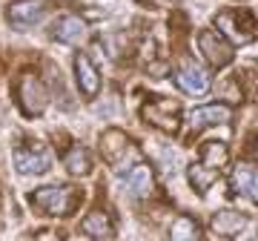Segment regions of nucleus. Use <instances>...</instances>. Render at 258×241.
Instances as JSON below:
<instances>
[{
    "label": "nucleus",
    "instance_id": "17",
    "mask_svg": "<svg viewBox=\"0 0 258 241\" xmlns=\"http://www.w3.org/2000/svg\"><path fill=\"white\" fill-rule=\"evenodd\" d=\"M63 164H66V172H69V175L81 178V175H86V172L92 169V158H89V152H86L83 147H72L69 152H66Z\"/></svg>",
    "mask_w": 258,
    "mask_h": 241
},
{
    "label": "nucleus",
    "instance_id": "20",
    "mask_svg": "<svg viewBox=\"0 0 258 241\" xmlns=\"http://www.w3.org/2000/svg\"><path fill=\"white\" fill-rule=\"evenodd\" d=\"M249 198L258 204V172H255V178H252V184H249Z\"/></svg>",
    "mask_w": 258,
    "mask_h": 241
},
{
    "label": "nucleus",
    "instance_id": "7",
    "mask_svg": "<svg viewBox=\"0 0 258 241\" xmlns=\"http://www.w3.org/2000/svg\"><path fill=\"white\" fill-rule=\"evenodd\" d=\"M18 103L26 115H40L46 109V89L35 75H23L18 81Z\"/></svg>",
    "mask_w": 258,
    "mask_h": 241
},
{
    "label": "nucleus",
    "instance_id": "14",
    "mask_svg": "<svg viewBox=\"0 0 258 241\" xmlns=\"http://www.w3.org/2000/svg\"><path fill=\"white\" fill-rule=\"evenodd\" d=\"M81 230H83V235H89L95 241H109L115 235V224H112V215L106 210H92L83 218Z\"/></svg>",
    "mask_w": 258,
    "mask_h": 241
},
{
    "label": "nucleus",
    "instance_id": "6",
    "mask_svg": "<svg viewBox=\"0 0 258 241\" xmlns=\"http://www.w3.org/2000/svg\"><path fill=\"white\" fill-rule=\"evenodd\" d=\"M198 52L204 55V61L210 66H227L232 61V46L212 29L198 32Z\"/></svg>",
    "mask_w": 258,
    "mask_h": 241
},
{
    "label": "nucleus",
    "instance_id": "9",
    "mask_svg": "<svg viewBox=\"0 0 258 241\" xmlns=\"http://www.w3.org/2000/svg\"><path fill=\"white\" fill-rule=\"evenodd\" d=\"M232 120V109L227 103H204L189 112V127L192 130H207V127H221Z\"/></svg>",
    "mask_w": 258,
    "mask_h": 241
},
{
    "label": "nucleus",
    "instance_id": "16",
    "mask_svg": "<svg viewBox=\"0 0 258 241\" xmlns=\"http://www.w3.org/2000/svg\"><path fill=\"white\" fill-rule=\"evenodd\" d=\"M129 149V138L120 130H106L101 135V155L109 161V164H118L120 155Z\"/></svg>",
    "mask_w": 258,
    "mask_h": 241
},
{
    "label": "nucleus",
    "instance_id": "11",
    "mask_svg": "<svg viewBox=\"0 0 258 241\" xmlns=\"http://www.w3.org/2000/svg\"><path fill=\"white\" fill-rule=\"evenodd\" d=\"M75 78H78V89H81L83 98H95L98 95V89H101V72H98V66L92 64L89 55L75 57Z\"/></svg>",
    "mask_w": 258,
    "mask_h": 241
},
{
    "label": "nucleus",
    "instance_id": "13",
    "mask_svg": "<svg viewBox=\"0 0 258 241\" xmlns=\"http://www.w3.org/2000/svg\"><path fill=\"white\" fill-rule=\"evenodd\" d=\"M86 23H83L81 18H75V15H66V18H60L55 23V40L57 43H66V46H78V43H83L86 40Z\"/></svg>",
    "mask_w": 258,
    "mask_h": 241
},
{
    "label": "nucleus",
    "instance_id": "5",
    "mask_svg": "<svg viewBox=\"0 0 258 241\" xmlns=\"http://www.w3.org/2000/svg\"><path fill=\"white\" fill-rule=\"evenodd\" d=\"M144 120L158 127V130L164 132H175L178 130V120H181V109H178L175 101H169V98H155V101H149L144 109H141Z\"/></svg>",
    "mask_w": 258,
    "mask_h": 241
},
{
    "label": "nucleus",
    "instance_id": "12",
    "mask_svg": "<svg viewBox=\"0 0 258 241\" xmlns=\"http://www.w3.org/2000/svg\"><path fill=\"white\" fill-rule=\"evenodd\" d=\"M244 227H247V215L238 210H221L210 218V230L221 238H235L238 232H244Z\"/></svg>",
    "mask_w": 258,
    "mask_h": 241
},
{
    "label": "nucleus",
    "instance_id": "8",
    "mask_svg": "<svg viewBox=\"0 0 258 241\" xmlns=\"http://www.w3.org/2000/svg\"><path fill=\"white\" fill-rule=\"evenodd\" d=\"M175 84L186 95H204L210 89V72L204 66H198L195 61H189V64H184L175 72Z\"/></svg>",
    "mask_w": 258,
    "mask_h": 241
},
{
    "label": "nucleus",
    "instance_id": "2",
    "mask_svg": "<svg viewBox=\"0 0 258 241\" xmlns=\"http://www.w3.org/2000/svg\"><path fill=\"white\" fill-rule=\"evenodd\" d=\"M78 201H81V193L72 190V187L63 184H52V187H40L35 193H29V204L35 207L37 213L43 215H69L78 210Z\"/></svg>",
    "mask_w": 258,
    "mask_h": 241
},
{
    "label": "nucleus",
    "instance_id": "21",
    "mask_svg": "<svg viewBox=\"0 0 258 241\" xmlns=\"http://www.w3.org/2000/svg\"><path fill=\"white\" fill-rule=\"evenodd\" d=\"M255 158H258V144H255Z\"/></svg>",
    "mask_w": 258,
    "mask_h": 241
},
{
    "label": "nucleus",
    "instance_id": "18",
    "mask_svg": "<svg viewBox=\"0 0 258 241\" xmlns=\"http://www.w3.org/2000/svg\"><path fill=\"white\" fill-rule=\"evenodd\" d=\"M169 241H204L201 227H198L189 215H181V218H175V224L169 227Z\"/></svg>",
    "mask_w": 258,
    "mask_h": 241
},
{
    "label": "nucleus",
    "instance_id": "3",
    "mask_svg": "<svg viewBox=\"0 0 258 241\" xmlns=\"http://www.w3.org/2000/svg\"><path fill=\"white\" fill-rule=\"evenodd\" d=\"M215 26L230 46L249 43L255 35V18L244 9H221V15H215Z\"/></svg>",
    "mask_w": 258,
    "mask_h": 241
},
{
    "label": "nucleus",
    "instance_id": "22",
    "mask_svg": "<svg viewBox=\"0 0 258 241\" xmlns=\"http://www.w3.org/2000/svg\"><path fill=\"white\" fill-rule=\"evenodd\" d=\"M255 241H258V238H255Z\"/></svg>",
    "mask_w": 258,
    "mask_h": 241
},
{
    "label": "nucleus",
    "instance_id": "4",
    "mask_svg": "<svg viewBox=\"0 0 258 241\" xmlns=\"http://www.w3.org/2000/svg\"><path fill=\"white\" fill-rule=\"evenodd\" d=\"M15 169L20 175H43L49 169V152L40 144H20L12 152Z\"/></svg>",
    "mask_w": 258,
    "mask_h": 241
},
{
    "label": "nucleus",
    "instance_id": "19",
    "mask_svg": "<svg viewBox=\"0 0 258 241\" xmlns=\"http://www.w3.org/2000/svg\"><path fill=\"white\" fill-rule=\"evenodd\" d=\"M252 178H255V169L249 167V164H235V169L230 172V190L232 195H249V184H252Z\"/></svg>",
    "mask_w": 258,
    "mask_h": 241
},
{
    "label": "nucleus",
    "instance_id": "15",
    "mask_svg": "<svg viewBox=\"0 0 258 241\" xmlns=\"http://www.w3.org/2000/svg\"><path fill=\"white\" fill-rule=\"evenodd\" d=\"M126 187L135 198H147V195L152 193V187H155L152 167H149V164H135V169L126 175Z\"/></svg>",
    "mask_w": 258,
    "mask_h": 241
},
{
    "label": "nucleus",
    "instance_id": "10",
    "mask_svg": "<svg viewBox=\"0 0 258 241\" xmlns=\"http://www.w3.org/2000/svg\"><path fill=\"white\" fill-rule=\"evenodd\" d=\"M46 0H15L9 6V23L12 26H35L46 15Z\"/></svg>",
    "mask_w": 258,
    "mask_h": 241
},
{
    "label": "nucleus",
    "instance_id": "1",
    "mask_svg": "<svg viewBox=\"0 0 258 241\" xmlns=\"http://www.w3.org/2000/svg\"><path fill=\"white\" fill-rule=\"evenodd\" d=\"M227 164H230V149H227V144H221V141L204 144L201 161L189 164V169H186V178H189L192 190L198 195H204L215 181H218V175H221V169L227 167Z\"/></svg>",
    "mask_w": 258,
    "mask_h": 241
}]
</instances>
